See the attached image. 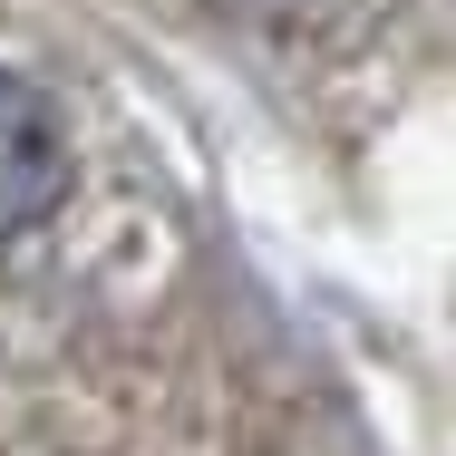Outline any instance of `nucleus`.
Returning <instances> with one entry per match:
<instances>
[{
    "label": "nucleus",
    "mask_w": 456,
    "mask_h": 456,
    "mask_svg": "<svg viewBox=\"0 0 456 456\" xmlns=\"http://www.w3.org/2000/svg\"><path fill=\"white\" fill-rule=\"evenodd\" d=\"M243 10H291V0H243Z\"/></svg>",
    "instance_id": "nucleus-2"
},
{
    "label": "nucleus",
    "mask_w": 456,
    "mask_h": 456,
    "mask_svg": "<svg viewBox=\"0 0 456 456\" xmlns=\"http://www.w3.org/2000/svg\"><path fill=\"white\" fill-rule=\"evenodd\" d=\"M59 194H69V126H59L49 88L0 69V243H20Z\"/></svg>",
    "instance_id": "nucleus-1"
}]
</instances>
